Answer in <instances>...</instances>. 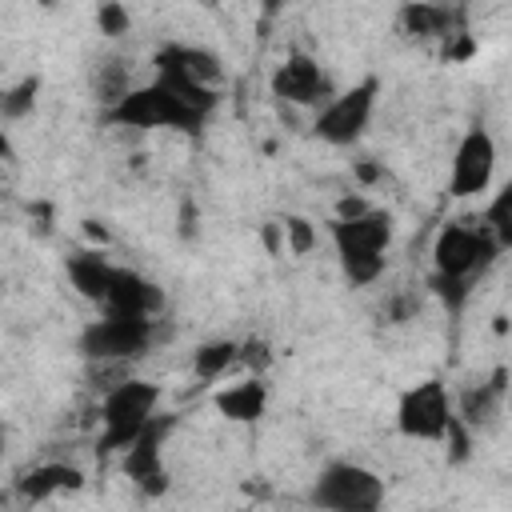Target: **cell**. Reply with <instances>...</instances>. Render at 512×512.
<instances>
[{
	"instance_id": "6da1fadb",
	"label": "cell",
	"mask_w": 512,
	"mask_h": 512,
	"mask_svg": "<svg viewBox=\"0 0 512 512\" xmlns=\"http://www.w3.org/2000/svg\"><path fill=\"white\" fill-rule=\"evenodd\" d=\"M156 404H160V388L148 384V380H132L124 376L120 384H112L100 400V440H96V452L100 456H112V452H124L152 420H156Z\"/></svg>"
},
{
	"instance_id": "7a4b0ae2",
	"label": "cell",
	"mask_w": 512,
	"mask_h": 512,
	"mask_svg": "<svg viewBox=\"0 0 512 512\" xmlns=\"http://www.w3.org/2000/svg\"><path fill=\"white\" fill-rule=\"evenodd\" d=\"M104 120L112 128H176V132H200L208 124V116L192 112L184 100H176L156 80L124 92L112 108H104Z\"/></svg>"
},
{
	"instance_id": "3957f363",
	"label": "cell",
	"mask_w": 512,
	"mask_h": 512,
	"mask_svg": "<svg viewBox=\"0 0 512 512\" xmlns=\"http://www.w3.org/2000/svg\"><path fill=\"white\" fill-rule=\"evenodd\" d=\"M504 248L496 244V236L476 224V220H452L436 232L432 244V276H448V280H476Z\"/></svg>"
},
{
	"instance_id": "277c9868",
	"label": "cell",
	"mask_w": 512,
	"mask_h": 512,
	"mask_svg": "<svg viewBox=\"0 0 512 512\" xmlns=\"http://www.w3.org/2000/svg\"><path fill=\"white\" fill-rule=\"evenodd\" d=\"M308 500L320 508V512H380L384 504V480L364 468V464H352V460H336L328 464Z\"/></svg>"
},
{
	"instance_id": "5b68a950",
	"label": "cell",
	"mask_w": 512,
	"mask_h": 512,
	"mask_svg": "<svg viewBox=\"0 0 512 512\" xmlns=\"http://www.w3.org/2000/svg\"><path fill=\"white\" fill-rule=\"evenodd\" d=\"M152 340H156V320L104 316L80 332V352L92 364H124V360H140L152 348Z\"/></svg>"
},
{
	"instance_id": "8992f818",
	"label": "cell",
	"mask_w": 512,
	"mask_h": 512,
	"mask_svg": "<svg viewBox=\"0 0 512 512\" xmlns=\"http://www.w3.org/2000/svg\"><path fill=\"white\" fill-rule=\"evenodd\" d=\"M448 424H452V400L444 380H420L408 392H400L396 428L408 440H444Z\"/></svg>"
},
{
	"instance_id": "52a82bcc",
	"label": "cell",
	"mask_w": 512,
	"mask_h": 512,
	"mask_svg": "<svg viewBox=\"0 0 512 512\" xmlns=\"http://www.w3.org/2000/svg\"><path fill=\"white\" fill-rule=\"evenodd\" d=\"M376 92H380V84L368 76V80L352 84L348 92L332 96L316 112V124H312L316 136L328 140V144H352V140H360L364 128H368V120H372V112H376Z\"/></svg>"
},
{
	"instance_id": "ba28073f",
	"label": "cell",
	"mask_w": 512,
	"mask_h": 512,
	"mask_svg": "<svg viewBox=\"0 0 512 512\" xmlns=\"http://www.w3.org/2000/svg\"><path fill=\"white\" fill-rule=\"evenodd\" d=\"M496 172V140L484 128H468L452 152V176H448V196L468 200L480 196L492 184Z\"/></svg>"
},
{
	"instance_id": "9c48e42d",
	"label": "cell",
	"mask_w": 512,
	"mask_h": 512,
	"mask_svg": "<svg viewBox=\"0 0 512 512\" xmlns=\"http://www.w3.org/2000/svg\"><path fill=\"white\" fill-rule=\"evenodd\" d=\"M168 428H172V416H156L120 456V464H124V476L144 492V496H164L168 492V468H164V460H160V448H164V436H168Z\"/></svg>"
},
{
	"instance_id": "30bf717a",
	"label": "cell",
	"mask_w": 512,
	"mask_h": 512,
	"mask_svg": "<svg viewBox=\"0 0 512 512\" xmlns=\"http://www.w3.org/2000/svg\"><path fill=\"white\" fill-rule=\"evenodd\" d=\"M272 96L284 104H304V108H324L332 100V84L328 72L304 56V52H288L276 72H272Z\"/></svg>"
},
{
	"instance_id": "8fae6325",
	"label": "cell",
	"mask_w": 512,
	"mask_h": 512,
	"mask_svg": "<svg viewBox=\"0 0 512 512\" xmlns=\"http://www.w3.org/2000/svg\"><path fill=\"white\" fill-rule=\"evenodd\" d=\"M156 76H180L188 84H200V88H212L220 92L224 84V64L212 48H200V44H164L156 56Z\"/></svg>"
},
{
	"instance_id": "7c38bea8",
	"label": "cell",
	"mask_w": 512,
	"mask_h": 512,
	"mask_svg": "<svg viewBox=\"0 0 512 512\" xmlns=\"http://www.w3.org/2000/svg\"><path fill=\"white\" fill-rule=\"evenodd\" d=\"M328 236L336 244V256H384L392 244V216L368 208L352 220H332Z\"/></svg>"
},
{
	"instance_id": "4fadbf2b",
	"label": "cell",
	"mask_w": 512,
	"mask_h": 512,
	"mask_svg": "<svg viewBox=\"0 0 512 512\" xmlns=\"http://www.w3.org/2000/svg\"><path fill=\"white\" fill-rule=\"evenodd\" d=\"M160 308H164V292L152 280H144L132 268H116L112 272V284H108V296H104V312L108 316H140V320H152Z\"/></svg>"
},
{
	"instance_id": "5bb4252c",
	"label": "cell",
	"mask_w": 512,
	"mask_h": 512,
	"mask_svg": "<svg viewBox=\"0 0 512 512\" xmlns=\"http://www.w3.org/2000/svg\"><path fill=\"white\" fill-rule=\"evenodd\" d=\"M400 28L416 40H432V36L448 40L456 32H468L460 8H444V4H404L400 8Z\"/></svg>"
},
{
	"instance_id": "9a60e30c",
	"label": "cell",
	"mask_w": 512,
	"mask_h": 512,
	"mask_svg": "<svg viewBox=\"0 0 512 512\" xmlns=\"http://www.w3.org/2000/svg\"><path fill=\"white\" fill-rule=\"evenodd\" d=\"M80 484H84V476H80L76 464L52 460V464H36L32 472H24V476L16 480V496H20L24 504H40V500H48V496H56V492H76Z\"/></svg>"
},
{
	"instance_id": "2e32d148",
	"label": "cell",
	"mask_w": 512,
	"mask_h": 512,
	"mask_svg": "<svg viewBox=\"0 0 512 512\" xmlns=\"http://www.w3.org/2000/svg\"><path fill=\"white\" fill-rule=\"evenodd\" d=\"M504 380H508V372L496 368L488 384L468 388V392L460 396V404L452 408V416H456L464 428H488V424L500 416V408H504V388H508Z\"/></svg>"
},
{
	"instance_id": "e0dca14e",
	"label": "cell",
	"mask_w": 512,
	"mask_h": 512,
	"mask_svg": "<svg viewBox=\"0 0 512 512\" xmlns=\"http://www.w3.org/2000/svg\"><path fill=\"white\" fill-rule=\"evenodd\" d=\"M268 408V384L260 376H248L224 392H216V412L224 420H236V424H256Z\"/></svg>"
},
{
	"instance_id": "ac0fdd59",
	"label": "cell",
	"mask_w": 512,
	"mask_h": 512,
	"mask_svg": "<svg viewBox=\"0 0 512 512\" xmlns=\"http://www.w3.org/2000/svg\"><path fill=\"white\" fill-rule=\"evenodd\" d=\"M64 272H68V284H72V288H76L84 300L104 304L116 264H108L100 252H72V256L64 260Z\"/></svg>"
},
{
	"instance_id": "d6986e66",
	"label": "cell",
	"mask_w": 512,
	"mask_h": 512,
	"mask_svg": "<svg viewBox=\"0 0 512 512\" xmlns=\"http://www.w3.org/2000/svg\"><path fill=\"white\" fill-rule=\"evenodd\" d=\"M136 84H132V60H124V56H104V60H96L92 64V92H96V100L104 104V108H112L124 92H132Z\"/></svg>"
},
{
	"instance_id": "ffe728a7",
	"label": "cell",
	"mask_w": 512,
	"mask_h": 512,
	"mask_svg": "<svg viewBox=\"0 0 512 512\" xmlns=\"http://www.w3.org/2000/svg\"><path fill=\"white\" fill-rule=\"evenodd\" d=\"M232 364H236V340H208L192 352V376L204 380V384L220 380Z\"/></svg>"
},
{
	"instance_id": "44dd1931",
	"label": "cell",
	"mask_w": 512,
	"mask_h": 512,
	"mask_svg": "<svg viewBox=\"0 0 512 512\" xmlns=\"http://www.w3.org/2000/svg\"><path fill=\"white\" fill-rule=\"evenodd\" d=\"M36 92H40V80L36 76H24L20 84L4 88L0 92V120H24L36 108Z\"/></svg>"
},
{
	"instance_id": "7402d4cb",
	"label": "cell",
	"mask_w": 512,
	"mask_h": 512,
	"mask_svg": "<svg viewBox=\"0 0 512 512\" xmlns=\"http://www.w3.org/2000/svg\"><path fill=\"white\" fill-rule=\"evenodd\" d=\"M480 224L496 236L500 248L512 244V188H500V192H496V200L484 208V220H480Z\"/></svg>"
},
{
	"instance_id": "603a6c76",
	"label": "cell",
	"mask_w": 512,
	"mask_h": 512,
	"mask_svg": "<svg viewBox=\"0 0 512 512\" xmlns=\"http://www.w3.org/2000/svg\"><path fill=\"white\" fill-rule=\"evenodd\" d=\"M340 268H344L348 284L364 288V284L380 280V272H384V256H340Z\"/></svg>"
},
{
	"instance_id": "cb8c5ba5",
	"label": "cell",
	"mask_w": 512,
	"mask_h": 512,
	"mask_svg": "<svg viewBox=\"0 0 512 512\" xmlns=\"http://www.w3.org/2000/svg\"><path fill=\"white\" fill-rule=\"evenodd\" d=\"M96 28H100L104 36H124V32L132 28V16H128L124 4H100V8H96Z\"/></svg>"
},
{
	"instance_id": "d4e9b609",
	"label": "cell",
	"mask_w": 512,
	"mask_h": 512,
	"mask_svg": "<svg viewBox=\"0 0 512 512\" xmlns=\"http://www.w3.org/2000/svg\"><path fill=\"white\" fill-rule=\"evenodd\" d=\"M432 292L452 308V312H460L464 308V300H468V292H472V284L468 280H448V276H432Z\"/></svg>"
},
{
	"instance_id": "484cf974",
	"label": "cell",
	"mask_w": 512,
	"mask_h": 512,
	"mask_svg": "<svg viewBox=\"0 0 512 512\" xmlns=\"http://www.w3.org/2000/svg\"><path fill=\"white\" fill-rule=\"evenodd\" d=\"M284 236H288V248H292L296 256L312 252V244H316V232H312V224H308L304 216H288V224H284Z\"/></svg>"
},
{
	"instance_id": "4316f807",
	"label": "cell",
	"mask_w": 512,
	"mask_h": 512,
	"mask_svg": "<svg viewBox=\"0 0 512 512\" xmlns=\"http://www.w3.org/2000/svg\"><path fill=\"white\" fill-rule=\"evenodd\" d=\"M268 360H272L268 340H244V344H236V364H248L256 376L268 368Z\"/></svg>"
},
{
	"instance_id": "83f0119b",
	"label": "cell",
	"mask_w": 512,
	"mask_h": 512,
	"mask_svg": "<svg viewBox=\"0 0 512 512\" xmlns=\"http://www.w3.org/2000/svg\"><path fill=\"white\" fill-rule=\"evenodd\" d=\"M364 212H368V204L360 196H340V204H336V220H352V216H364Z\"/></svg>"
},
{
	"instance_id": "f1b7e54d",
	"label": "cell",
	"mask_w": 512,
	"mask_h": 512,
	"mask_svg": "<svg viewBox=\"0 0 512 512\" xmlns=\"http://www.w3.org/2000/svg\"><path fill=\"white\" fill-rule=\"evenodd\" d=\"M356 176H360V180H380V168H376V164H360Z\"/></svg>"
},
{
	"instance_id": "f546056e",
	"label": "cell",
	"mask_w": 512,
	"mask_h": 512,
	"mask_svg": "<svg viewBox=\"0 0 512 512\" xmlns=\"http://www.w3.org/2000/svg\"><path fill=\"white\" fill-rule=\"evenodd\" d=\"M12 156V140H8V132L0 128V160H8Z\"/></svg>"
},
{
	"instance_id": "4dcf8cb0",
	"label": "cell",
	"mask_w": 512,
	"mask_h": 512,
	"mask_svg": "<svg viewBox=\"0 0 512 512\" xmlns=\"http://www.w3.org/2000/svg\"><path fill=\"white\" fill-rule=\"evenodd\" d=\"M4 440H8V436H4V424H0V456H4Z\"/></svg>"
}]
</instances>
